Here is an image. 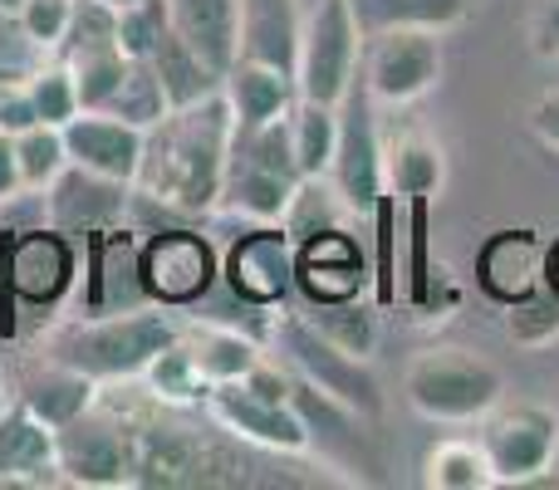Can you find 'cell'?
<instances>
[{
    "instance_id": "1",
    "label": "cell",
    "mask_w": 559,
    "mask_h": 490,
    "mask_svg": "<svg viewBox=\"0 0 559 490\" xmlns=\"http://www.w3.org/2000/svg\"><path fill=\"white\" fill-rule=\"evenodd\" d=\"M231 143H236V118L222 88L212 98H202V104L173 108L157 128H147L133 192L177 216L216 212L226 163H231Z\"/></svg>"
},
{
    "instance_id": "2",
    "label": "cell",
    "mask_w": 559,
    "mask_h": 490,
    "mask_svg": "<svg viewBox=\"0 0 559 490\" xmlns=\"http://www.w3.org/2000/svg\"><path fill=\"white\" fill-rule=\"evenodd\" d=\"M173 338H182V324L173 319L167 304L123 309V314H98V319H69L45 338V358L88 373L98 387L143 378V368L163 354Z\"/></svg>"
},
{
    "instance_id": "3",
    "label": "cell",
    "mask_w": 559,
    "mask_h": 490,
    "mask_svg": "<svg viewBox=\"0 0 559 490\" xmlns=\"http://www.w3.org/2000/svg\"><path fill=\"white\" fill-rule=\"evenodd\" d=\"M403 393L427 422H481L506 397V378L466 348H427L407 363Z\"/></svg>"
},
{
    "instance_id": "4",
    "label": "cell",
    "mask_w": 559,
    "mask_h": 490,
    "mask_svg": "<svg viewBox=\"0 0 559 490\" xmlns=\"http://www.w3.org/2000/svg\"><path fill=\"white\" fill-rule=\"evenodd\" d=\"M358 59H364V29L354 20L348 0H314L299 25L295 55V88L314 104H344V94L358 84Z\"/></svg>"
},
{
    "instance_id": "5",
    "label": "cell",
    "mask_w": 559,
    "mask_h": 490,
    "mask_svg": "<svg viewBox=\"0 0 559 490\" xmlns=\"http://www.w3.org/2000/svg\"><path fill=\"white\" fill-rule=\"evenodd\" d=\"M275 344H280V354H285L289 373L305 378V383L319 387L324 397H334L338 407H348V413H358V417L383 413V387H378L368 358H354L338 344H329V338L309 324V314H280Z\"/></svg>"
},
{
    "instance_id": "6",
    "label": "cell",
    "mask_w": 559,
    "mask_h": 490,
    "mask_svg": "<svg viewBox=\"0 0 559 490\" xmlns=\"http://www.w3.org/2000/svg\"><path fill=\"white\" fill-rule=\"evenodd\" d=\"M481 446L491 456L496 486H555L550 466L559 446V413L545 403H496L481 417Z\"/></svg>"
},
{
    "instance_id": "7",
    "label": "cell",
    "mask_w": 559,
    "mask_h": 490,
    "mask_svg": "<svg viewBox=\"0 0 559 490\" xmlns=\"http://www.w3.org/2000/svg\"><path fill=\"white\" fill-rule=\"evenodd\" d=\"M442 79V35L437 29H378L364 35L358 59V84L373 104L407 108L427 98Z\"/></svg>"
},
{
    "instance_id": "8",
    "label": "cell",
    "mask_w": 559,
    "mask_h": 490,
    "mask_svg": "<svg viewBox=\"0 0 559 490\" xmlns=\"http://www.w3.org/2000/svg\"><path fill=\"white\" fill-rule=\"evenodd\" d=\"M59 481L84 490H118L138 486V437L118 417L98 413V403L84 417L64 422L55 432Z\"/></svg>"
},
{
    "instance_id": "9",
    "label": "cell",
    "mask_w": 559,
    "mask_h": 490,
    "mask_svg": "<svg viewBox=\"0 0 559 490\" xmlns=\"http://www.w3.org/2000/svg\"><path fill=\"white\" fill-rule=\"evenodd\" d=\"M329 182L338 187V196L348 202L354 216H368L378 206V196L388 192L383 182V133L373 118V98L364 84H354L338 104V147L329 163Z\"/></svg>"
},
{
    "instance_id": "10",
    "label": "cell",
    "mask_w": 559,
    "mask_h": 490,
    "mask_svg": "<svg viewBox=\"0 0 559 490\" xmlns=\"http://www.w3.org/2000/svg\"><path fill=\"white\" fill-rule=\"evenodd\" d=\"M138 275H143V289L153 295V304L187 309L212 295L216 275H222V260H216L206 236L157 231L153 241L138 250Z\"/></svg>"
},
{
    "instance_id": "11",
    "label": "cell",
    "mask_w": 559,
    "mask_h": 490,
    "mask_svg": "<svg viewBox=\"0 0 559 490\" xmlns=\"http://www.w3.org/2000/svg\"><path fill=\"white\" fill-rule=\"evenodd\" d=\"M206 417H212L222 432H231L236 442L265 446L280 456H309L314 452V437H309L305 417L295 403H271V397H255L241 383H222L206 393Z\"/></svg>"
},
{
    "instance_id": "12",
    "label": "cell",
    "mask_w": 559,
    "mask_h": 490,
    "mask_svg": "<svg viewBox=\"0 0 559 490\" xmlns=\"http://www.w3.org/2000/svg\"><path fill=\"white\" fill-rule=\"evenodd\" d=\"M222 279L231 285L236 299L255 309H271L295 285V241L280 222H255V231L236 236L222 260Z\"/></svg>"
},
{
    "instance_id": "13",
    "label": "cell",
    "mask_w": 559,
    "mask_h": 490,
    "mask_svg": "<svg viewBox=\"0 0 559 490\" xmlns=\"http://www.w3.org/2000/svg\"><path fill=\"white\" fill-rule=\"evenodd\" d=\"M143 143H147L143 128L123 123L118 113H104V108H79V113L64 123L69 163L84 167V172L114 177V182H123V187L138 182Z\"/></svg>"
},
{
    "instance_id": "14",
    "label": "cell",
    "mask_w": 559,
    "mask_h": 490,
    "mask_svg": "<svg viewBox=\"0 0 559 490\" xmlns=\"http://www.w3.org/2000/svg\"><path fill=\"white\" fill-rule=\"evenodd\" d=\"M128 196H133V187L114 182V177L84 172V167L69 163L64 172L55 177V187L45 192V216H49V226L64 236H94V231H108V226L123 222Z\"/></svg>"
},
{
    "instance_id": "15",
    "label": "cell",
    "mask_w": 559,
    "mask_h": 490,
    "mask_svg": "<svg viewBox=\"0 0 559 490\" xmlns=\"http://www.w3.org/2000/svg\"><path fill=\"white\" fill-rule=\"evenodd\" d=\"M368 285L364 250L358 241L334 226V231L309 236L305 246H295V289L309 304H334V299H358Z\"/></svg>"
},
{
    "instance_id": "16",
    "label": "cell",
    "mask_w": 559,
    "mask_h": 490,
    "mask_svg": "<svg viewBox=\"0 0 559 490\" xmlns=\"http://www.w3.org/2000/svg\"><path fill=\"white\" fill-rule=\"evenodd\" d=\"M545 279V241L521 226V231H491L476 250V285L486 289V299L511 304V299L531 295Z\"/></svg>"
},
{
    "instance_id": "17",
    "label": "cell",
    "mask_w": 559,
    "mask_h": 490,
    "mask_svg": "<svg viewBox=\"0 0 559 490\" xmlns=\"http://www.w3.org/2000/svg\"><path fill=\"white\" fill-rule=\"evenodd\" d=\"M45 481H59L55 427L39 422L15 397L0 413V486H45Z\"/></svg>"
},
{
    "instance_id": "18",
    "label": "cell",
    "mask_w": 559,
    "mask_h": 490,
    "mask_svg": "<svg viewBox=\"0 0 559 490\" xmlns=\"http://www.w3.org/2000/svg\"><path fill=\"white\" fill-rule=\"evenodd\" d=\"M167 25L222 79L241 59V0H167Z\"/></svg>"
},
{
    "instance_id": "19",
    "label": "cell",
    "mask_w": 559,
    "mask_h": 490,
    "mask_svg": "<svg viewBox=\"0 0 559 490\" xmlns=\"http://www.w3.org/2000/svg\"><path fill=\"white\" fill-rule=\"evenodd\" d=\"M222 94H226V104H231L236 128H255V123H265V118L289 113L299 88H295V74H289V69L241 55L231 69H226Z\"/></svg>"
},
{
    "instance_id": "20",
    "label": "cell",
    "mask_w": 559,
    "mask_h": 490,
    "mask_svg": "<svg viewBox=\"0 0 559 490\" xmlns=\"http://www.w3.org/2000/svg\"><path fill=\"white\" fill-rule=\"evenodd\" d=\"M15 397L39 417V422H49L59 432L64 422L84 417L88 407L98 403V383L88 373H79V368L59 363V358H45L39 368H29V373L20 378Z\"/></svg>"
},
{
    "instance_id": "21",
    "label": "cell",
    "mask_w": 559,
    "mask_h": 490,
    "mask_svg": "<svg viewBox=\"0 0 559 490\" xmlns=\"http://www.w3.org/2000/svg\"><path fill=\"white\" fill-rule=\"evenodd\" d=\"M299 25H305V15L295 0H241V55L295 74Z\"/></svg>"
},
{
    "instance_id": "22",
    "label": "cell",
    "mask_w": 559,
    "mask_h": 490,
    "mask_svg": "<svg viewBox=\"0 0 559 490\" xmlns=\"http://www.w3.org/2000/svg\"><path fill=\"white\" fill-rule=\"evenodd\" d=\"M383 182L397 202H437L447 182V157L427 133H403L383 143Z\"/></svg>"
},
{
    "instance_id": "23",
    "label": "cell",
    "mask_w": 559,
    "mask_h": 490,
    "mask_svg": "<svg viewBox=\"0 0 559 490\" xmlns=\"http://www.w3.org/2000/svg\"><path fill=\"white\" fill-rule=\"evenodd\" d=\"M69 270H74V255H69L64 231H55V226L25 231L10 246V285L25 299H55L69 285Z\"/></svg>"
},
{
    "instance_id": "24",
    "label": "cell",
    "mask_w": 559,
    "mask_h": 490,
    "mask_svg": "<svg viewBox=\"0 0 559 490\" xmlns=\"http://www.w3.org/2000/svg\"><path fill=\"white\" fill-rule=\"evenodd\" d=\"M299 182L280 172H265V167L246 163V157L231 153L226 163V182H222V196H216V212H231V216H246V222H280L295 196Z\"/></svg>"
},
{
    "instance_id": "25",
    "label": "cell",
    "mask_w": 559,
    "mask_h": 490,
    "mask_svg": "<svg viewBox=\"0 0 559 490\" xmlns=\"http://www.w3.org/2000/svg\"><path fill=\"white\" fill-rule=\"evenodd\" d=\"M182 338H187V348H192L197 368H202L206 387L241 383V378L265 358V348L231 324H192V328H182Z\"/></svg>"
},
{
    "instance_id": "26",
    "label": "cell",
    "mask_w": 559,
    "mask_h": 490,
    "mask_svg": "<svg viewBox=\"0 0 559 490\" xmlns=\"http://www.w3.org/2000/svg\"><path fill=\"white\" fill-rule=\"evenodd\" d=\"M147 64H153L157 84H163V94H167L173 108L202 104V98H212L216 88H222V74H216V69L206 64V59L197 55L173 25H167V35L157 39V49L147 55Z\"/></svg>"
},
{
    "instance_id": "27",
    "label": "cell",
    "mask_w": 559,
    "mask_h": 490,
    "mask_svg": "<svg viewBox=\"0 0 559 490\" xmlns=\"http://www.w3.org/2000/svg\"><path fill=\"white\" fill-rule=\"evenodd\" d=\"M364 35L378 29H452L472 15L476 0H348Z\"/></svg>"
},
{
    "instance_id": "28",
    "label": "cell",
    "mask_w": 559,
    "mask_h": 490,
    "mask_svg": "<svg viewBox=\"0 0 559 490\" xmlns=\"http://www.w3.org/2000/svg\"><path fill=\"white\" fill-rule=\"evenodd\" d=\"M403 206V295L417 309L437 304V265H432V202H397Z\"/></svg>"
},
{
    "instance_id": "29",
    "label": "cell",
    "mask_w": 559,
    "mask_h": 490,
    "mask_svg": "<svg viewBox=\"0 0 559 490\" xmlns=\"http://www.w3.org/2000/svg\"><path fill=\"white\" fill-rule=\"evenodd\" d=\"M348 202L338 196V187L329 182V177H299L295 196H289L285 216H280V226H285V236L295 246H305L309 236L319 231H334V226H348Z\"/></svg>"
},
{
    "instance_id": "30",
    "label": "cell",
    "mask_w": 559,
    "mask_h": 490,
    "mask_svg": "<svg viewBox=\"0 0 559 490\" xmlns=\"http://www.w3.org/2000/svg\"><path fill=\"white\" fill-rule=\"evenodd\" d=\"M423 481L432 490H491L496 471H491V456H486L481 437L476 442H466V437L437 442L423 462Z\"/></svg>"
},
{
    "instance_id": "31",
    "label": "cell",
    "mask_w": 559,
    "mask_h": 490,
    "mask_svg": "<svg viewBox=\"0 0 559 490\" xmlns=\"http://www.w3.org/2000/svg\"><path fill=\"white\" fill-rule=\"evenodd\" d=\"M289 138H295L299 177H329V163H334V147H338V108L314 104V98H295Z\"/></svg>"
},
{
    "instance_id": "32",
    "label": "cell",
    "mask_w": 559,
    "mask_h": 490,
    "mask_svg": "<svg viewBox=\"0 0 559 490\" xmlns=\"http://www.w3.org/2000/svg\"><path fill=\"white\" fill-rule=\"evenodd\" d=\"M368 222H373V250H378V265H373V275H368L373 304L393 309L397 295H403V212H397V196L393 192L378 196Z\"/></svg>"
},
{
    "instance_id": "33",
    "label": "cell",
    "mask_w": 559,
    "mask_h": 490,
    "mask_svg": "<svg viewBox=\"0 0 559 490\" xmlns=\"http://www.w3.org/2000/svg\"><path fill=\"white\" fill-rule=\"evenodd\" d=\"M143 383L163 407H197V403H206V393H212L202 368H197V358H192V348H187V338H173V344L143 368Z\"/></svg>"
},
{
    "instance_id": "34",
    "label": "cell",
    "mask_w": 559,
    "mask_h": 490,
    "mask_svg": "<svg viewBox=\"0 0 559 490\" xmlns=\"http://www.w3.org/2000/svg\"><path fill=\"white\" fill-rule=\"evenodd\" d=\"M15 167H20V192L25 196H45L55 187V177L69 167V147H64V128L55 123H29L15 133Z\"/></svg>"
},
{
    "instance_id": "35",
    "label": "cell",
    "mask_w": 559,
    "mask_h": 490,
    "mask_svg": "<svg viewBox=\"0 0 559 490\" xmlns=\"http://www.w3.org/2000/svg\"><path fill=\"white\" fill-rule=\"evenodd\" d=\"M309 324L338 344L344 354L354 358H373L378 348V304L373 299H334V304H309Z\"/></svg>"
},
{
    "instance_id": "36",
    "label": "cell",
    "mask_w": 559,
    "mask_h": 490,
    "mask_svg": "<svg viewBox=\"0 0 559 490\" xmlns=\"http://www.w3.org/2000/svg\"><path fill=\"white\" fill-rule=\"evenodd\" d=\"M74 74V88H79V108H108V98L118 94L123 84L128 64L133 59L123 55V45H98V49H74V55H59Z\"/></svg>"
},
{
    "instance_id": "37",
    "label": "cell",
    "mask_w": 559,
    "mask_h": 490,
    "mask_svg": "<svg viewBox=\"0 0 559 490\" xmlns=\"http://www.w3.org/2000/svg\"><path fill=\"white\" fill-rule=\"evenodd\" d=\"M104 113H118L123 123H133V128H157L167 113H173V104H167V94H163V84H157V74H153V64L147 59H133L128 64V74H123V84H118V94L108 98V108Z\"/></svg>"
},
{
    "instance_id": "38",
    "label": "cell",
    "mask_w": 559,
    "mask_h": 490,
    "mask_svg": "<svg viewBox=\"0 0 559 490\" xmlns=\"http://www.w3.org/2000/svg\"><path fill=\"white\" fill-rule=\"evenodd\" d=\"M506 334H511L515 348H550L559 338V295L545 279L531 295L506 304Z\"/></svg>"
},
{
    "instance_id": "39",
    "label": "cell",
    "mask_w": 559,
    "mask_h": 490,
    "mask_svg": "<svg viewBox=\"0 0 559 490\" xmlns=\"http://www.w3.org/2000/svg\"><path fill=\"white\" fill-rule=\"evenodd\" d=\"M25 88H29V104H35V118L39 123H55L64 128L69 118L79 113V88H74V74L59 55H49L45 64L25 69Z\"/></svg>"
},
{
    "instance_id": "40",
    "label": "cell",
    "mask_w": 559,
    "mask_h": 490,
    "mask_svg": "<svg viewBox=\"0 0 559 490\" xmlns=\"http://www.w3.org/2000/svg\"><path fill=\"white\" fill-rule=\"evenodd\" d=\"M167 35V0H133L118 5V45L128 59H147Z\"/></svg>"
},
{
    "instance_id": "41",
    "label": "cell",
    "mask_w": 559,
    "mask_h": 490,
    "mask_svg": "<svg viewBox=\"0 0 559 490\" xmlns=\"http://www.w3.org/2000/svg\"><path fill=\"white\" fill-rule=\"evenodd\" d=\"M69 20H74V0H25L15 25L39 55H55L69 35Z\"/></svg>"
},
{
    "instance_id": "42",
    "label": "cell",
    "mask_w": 559,
    "mask_h": 490,
    "mask_svg": "<svg viewBox=\"0 0 559 490\" xmlns=\"http://www.w3.org/2000/svg\"><path fill=\"white\" fill-rule=\"evenodd\" d=\"M39 123L35 118V104H29V88H25V74L15 69H0V133H20V128Z\"/></svg>"
},
{
    "instance_id": "43",
    "label": "cell",
    "mask_w": 559,
    "mask_h": 490,
    "mask_svg": "<svg viewBox=\"0 0 559 490\" xmlns=\"http://www.w3.org/2000/svg\"><path fill=\"white\" fill-rule=\"evenodd\" d=\"M531 45L535 55L559 59V0H540L531 15Z\"/></svg>"
},
{
    "instance_id": "44",
    "label": "cell",
    "mask_w": 559,
    "mask_h": 490,
    "mask_svg": "<svg viewBox=\"0 0 559 490\" xmlns=\"http://www.w3.org/2000/svg\"><path fill=\"white\" fill-rule=\"evenodd\" d=\"M531 133L540 147H550V153H559V88H550V94L535 98L531 108Z\"/></svg>"
},
{
    "instance_id": "45",
    "label": "cell",
    "mask_w": 559,
    "mask_h": 490,
    "mask_svg": "<svg viewBox=\"0 0 559 490\" xmlns=\"http://www.w3.org/2000/svg\"><path fill=\"white\" fill-rule=\"evenodd\" d=\"M20 192V167H15V133H0V206L15 202Z\"/></svg>"
},
{
    "instance_id": "46",
    "label": "cell",
    "mask_w": 559,
    "mask_h": 490,
    "mask_svg": "<svg viewBox=\"0 0 559 490\" xmlns=\"http://www.w3.org/2000/svg\"><path fill=\"white\" fill-rule=\"evenodd\" d=\"M545 285H550L555 295H559V236H555L550 246H545Z\"/></svg>"
},
{
    "instance_id": "47",
    "label": "cell",
    "mask_w": 559,
    "mask_h": 490,
    "mask_svg": "<svg viewBox=\"0 0 559 490\" xmlns=\"http://www.w3.org/2000/svg\"><path fill=\"white\" fill-rule=\"evenodd\" d=\"M10 403H15V387H10V378L5 373H0V413H5V407Z\"/></svg>"
},
{
    "instance_id": "48",
    "label": "cell",
    "mask_w": 559,
    "mask_h": 490,
    "mask_svg": "<svg viewBox=\"0 0 559 490\" xmlns=\"http://www.w3.org/2000/svg\"><path fill=\"white\" fill-rule=\"evenodd\" d=\"M20 5H25V0H0V15L15 20V15H20Z\"/></svg>"
},
{
    "instance_id": "49",
    "label": "cell",
    "mask_w": 559,
    "mask_h": 490,
    "mask_svg": "<svg viewBox=\"0 0 559 490\" xmlns=\"http://www.w3.org/2000/svg\"><path fill=\"white\" fill-rule=\"evenodd\" d=\"M550 476H555V486H559V446H555V466H550Z\"/></svg>"
},
{
    "instance_id": "50",
    "label": "cell",
    "mask_w": 559,
    "mask_h": 490,
    "mask_svg": "<svg viewBox=\"0 0 559 490\" xmlns=\"http://www.w3.org/2000/svg\"><path fill=\"white\" fill-rule=\"evenodd\" d=\"M108 5H114V10H118V5H133V0H108Z\"/></svg>"
}]
</instances>
